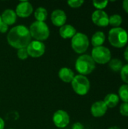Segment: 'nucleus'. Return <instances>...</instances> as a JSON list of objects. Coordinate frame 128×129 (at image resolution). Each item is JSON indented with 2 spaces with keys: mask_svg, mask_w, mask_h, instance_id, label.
Masks as SVG:
<instances>
[{
  "mask_svg": "<svg viewBox=\"0 0 128 129\" xmlns=\"http://www.w3.org/2000/svg\"><path fill=\"white\" fill-rule=\"evenodd\" d=\"M7 41L11 47L17 50L26 48L31 42V35L29 29L23 25L13 27L8 33Z\"/></svg>",
  "mask_w": 128,
  "mask_h": 129,
  "instance_id": "1",
  "label": "nucleus"
},
{
  "mask_svg": "<svg viewBox=\"0 0 128 129\" xmlns=\"http://www.w3.org/2000/svg\"><path fill=\"white\" fill-rule=\"evenodd\" d=\"M109 41L113 47L122 48L127 43V33L121 27L112 28L109 32Z\"/></svg>",
  "mask_w": 128,
  "mask_h": 129,
  "instance_id": "2",
  "label": "nucleus"
},
{
  "mask_svg": "<svg viewBox=\"0 0 128 129\" xmlns=\"http://www.w3.org/2000/svg\"><path fill=\"white\" fill-rule=\"evenodd\" d=\"M29 33L31 37L36 41H44L48 39L50 36V30L48 25L45 22L35 21L29 26Z\"/></svg>",
  "mask_w": 128,
  "mask_h": 129,
  "instance_id": "3",
  "label": "nucleus"
},
{
  "mask_svg": "<svg viewBox=\"0 0 128 129\" xmlns=\"http://www.w3.org/2000/svg\"><path fill=\"white\" fill-rule=\"evenodd\" d=\"M95 62L88 54H83L78 57L75 62V69L80 75L85 76L91 73L95 69Z\"/></svg>",
  "mask_w": 128,
  "mask_h": 129,
  "instance_id": "4",
  "label": "nucleus"
},
{
  "mask_svg": "<svg viewBox=\"0 0 128 129\" xmlns=\"http://www.w3.org/2000/svg\"><path fill=\"white\" fill-rule=\"evenodd\" d=\"M72 48L78 54L84 53L89 47V39L88 36L82 33H76L72 38Z\"/></svg>",
  "mask_w": 128,
  "mask_h": 129,
  "instance_id": "5",
  "label": "nucleus"
},
{
  "mask_svg": "<svg viewBox=\"0 0 128 129\" xmlns=\"http://www.w3.org/2000/svg\"><path fill=\"white\" fill-rule=\"evenodd\" d=\"M71 83L74 91L79 95H85L90 90V82L85 76H75Z\"/></svg>",
  "mask_w": 128,
  "mask_h": 129,
  "instance_id": "6",
  "label": "nucleus"
},
{
  "mask_svg": "<svg viewBox=\"0 0 128 129\" xmlns=\"http://www.w3.org/2000/svg\"><path fill=\"white\" fill-rule=\"evenodd\" d=\"M91 57L95 63L105 64L111 60V52L109 48L104 46L95 47L91 52Z\"/></svg>",
  "mask_w": 128,
  "mask_h": 129,
  "instance_id": "7",
  "label": "nucleus"
},
{
  "mask_svg": "<svg viewBox=\"0 0 128 129\" xmlns=\"http://www.w3.org/2000/svg\"><path fill=\"white\" fill-rule=\"evenodd\" d=\"M28 55L32 57H41L45 51V45L40 41H31L26 47Z\"/></svg>",
  "mask_w": 128,
  "mask_h": 129,
  "instance_id": "8",
  "label": "nucleus"
},
{
  "mask_svg": "<svg viewBox=\"0 0 128 129\" xmlns=\"http://www.w3.org/2000/svg\"><path fill=\"white\" fill-rule=\"evenodd\" d=\"M53 122L57 128H63L69 123V116L67 112L63 110H59L54 113Z\"/></svg>",
  "mask_w": 128,
  "mask_h": 129,
  "instance_id": "9",
  "label": "nucleus"
},
{
  "mask_svg": "<svg viewBox=\"0 0 128 129\" xmlns=\"http://www.w3.org/2000/svg\"><path fill=\"white\" fill-rule=\"evenodd\" d=\"M92 21L94 24L98 26H106L109 25V17L108 14L102 11V10H97L95 11L91 16Z\"/></svg>",
  "mask_w": 128,
  "mask_h": 129,
  "instance_id": "10",
  "label": "nucleus"
},
{
  "mask_svg": "<svg viewBox=\"0 0 128 129\" xmlns=\"http://www.w3.org/2000/svg\"><path fill=\"white\" fill-rule=\"evenodd\" d=\"M33 8L31 3L29 2H21L16 8V14L20 17H28L32 13Z\"/></svg>",
  "mask_w": 128,
  "mask_h": 129,
  "instance_id": "11",
  "label": "nucleus"
},
{
  "mask_svg": "<svg viewBox=\"0 0 128 129\" xmlns=\"http://www.w3.org/2000/svg\"><path fill=\"white\" fill-rule=\"evenodd\" d=\"M51 19L52 23L54 26L61 27L62 26L66 24L67 17H66V13L63 10L57 9L52 12L51 16Z\"/></svg>",
  "mask_w": 128,
  "mask_h": 129,
  "instance_id": "12",
  "label": "nucleus"
},
{
  "mask_svg": "<svg viewBox=\"0 0 128 129\" xmlns=\"http://www.w3.org/2000/svg\"><path fill=\"white\" fill-rule=\"evenodd\" d=\"M107 107L103 101H99L93 104L91 108V112L94 117H101L105 115L107 111Z\"/></svg>",
  "mask_w": 128,
  "mask_h": 129,
  "instance_id": "13",
  "label": "nucleus"
},
{
  "mask_svg": "<svg viewBox=\"0 0 128 129\" xmlns=\"http://www.w3.org/2000/svg\"><path fill=\"white\" fill-rule=\"evenodd\" d=\"M2 21L8 26L14 24L17 21V14L14 10L6 9L3 11L1 16Z\"/></svg>",
  "mask_w": 128,
  "mask_h": 129,
  "instance_id": "14",
  "label": "nucleus"
},
{
  "mask_svg": "<svg viewBox=\"0 0 128 129\" xmlns=\"http://www.w3.org/2000/svg\"><path fill=\"white\" fill-rule=\"evenodd\" d=\"M59 34L63 39H72L76 34V29L70 24H65L60 28Z\"/></svg>",
  "mask_w": 128,
  "mask_h": 129,
  "instance_id": "15",
  "label": "nucleus"
},
{
  "mask_svg": "<svg viewBox=\"0 0 128 129\" xmlns=\"http://www.w3.org/2000/svg\"><path fill=\"white\" fill-rule=\"evenodd\" d=\"M59 78L64 82H72L73 78L75 77L73 71L67 67H63L59 70L58 73Z\"/></svg>",
  "mask_w": 128,
  "mask_h": 129,
  "instance_id": "16",
  "label": "nucleus"
},
{
  "mask_svg": "<svg viewBox=\"0 0 128 129\" xmlns=\"http://www.w3.org/2000/svg\"><path fill=\"white\" fill-rule=\"evenodd\" d=\"M105 40H106V36H105L104 33H103L101 31H98L93 35V36L91 38V44L94 48L102 46V45L104 43Z\"/></svg>",
  "mask_w": 128,
  "mask_h": 129,
  "instance_id": "17",
  "label": "nucleus"
},
{
  "mask_svg": "<svg viewBox=\"0 0 128 129\" xmlns=\"http://www.w3.org/2000/svg\"><path fill=\"white\" fill-rule=\"evenodd\" d=\"M103 102L105 103L107 107L113 108L116 107L117 104H118L119 97L115 94H109L105 97Z\"/></svg>",
  "mask_w": 128,
  "mask_h": 129,
  "instance_id": "18",
  "label": "nucleus"
},
{
  "mask_svg": "<svg viewBox=\"0 0 128 129\" xmlns=\"http://www.w3.org/2000/svg\"><path fill=\"white\" fill-rule=\"evenodd\" d=\"M34 16L35 18L36 19V21L45 22V20L48 17V11L45 8L39 7L35 11Z\"/></svg>",
  "mask_w": 128,
  "mask_h": 129,
  "instance_id": "19",
  "label": "nucleus"
},
{
  "mask_svg": "<svg viewBox=\"0 0 128 129\" xmlns=\"http://www.w3.org/2000/svg\"><path fill=\"white\" fill-rule=\"evenodd\" d=\"M109 67L114 72H118V71L121 70V69L123 67V63L121 60H119L118 58H114L109 61Z\"/></svg>",
  "mask_w": 128,
  "mask_h": 129,
  "instance_id": "20",
  "label": "nucleus"
},
{
  "mask_svg": "<svg viewBox=\"0 0 128 129\" xmlns=\"http://www.w3.org/2000/svg\"><path fill=\"white\" fill-rule=\"evenodd\" d=\"M122 23V17L118 14H113L109 17V24L114 26V28L119 27V26Z\"/></svg>",
  "mask_w": 128,
  "mask_h": 129,
  "instance_id": "21",
  "label": "nucleus"
},
{
  "mask_svg": "<svg viewBox=\"0 0 128 129\" xmlns=\"http://www.w3.org/2000/svg\"><path fill=\"white\" fill-rule=\"evenodd\" d=\"M118 94L124 103H128V85H123L120 87Z\"/></svg>",
  "mask_w": 128,
  "mask_h": 129,
  "instance_id": "22",
  "label": "nucleus"
},
{
  "mask_svg": "<svg viewBox=\"0 0 128 129\" xmlns=\"http://www.w3.org/2000/svg\"><path fill=\"white\" fill-rule=\"evenodd\" d=\"M121 77L125 83L128 84V64L123 66L121 70Z\"/></svg>",
  "mask_w": 128,
  "mask_h": 129,
  "instance_id": "23",
  "label": "nucleus"
},
{
  "mask_svg": "<svg viewBox=\"0 0 128 129\" xmlns=\"http://www.w3.org/2000/svg\"><path fill=\"white\" fill-rule=\"evenodd\" d=\"M17 54L18 58L20 59V60H25V59H26L29 57L28 53H27L26 48L18 49L17 50Z\"/></svg>",
  "mask_w": 128,
  "mask_h": 129,
  "instance_id": "24",
  "label": "nucleus"
},
{
  "mask_svg": "<svg viewBox=\"0 0 128 129\" xmlns=\"http://www.w3.org/2000/svg\"><path fill=\"white\" fill-rule=\"evenodd\" d=\"M67 4L71 7V8H79L84 4L83 0H69L67 2Z\"/></svg>",
  "mask_w": 128,
  "mask_h": 129,
  "instance_id": "25",
  "label": "nucleus"
},
{
  "mask_svg": "<svg viewBox=\"0 0 128 129\" xmlns=\"http://www.w3.org/2000/svg\"><path fill=\"white\" fill-rule=\"evenodd\" d=\"M93 5L94 6L97 8V10H102L103 8H105L107 5H108V1H103V2H100V1H94L93 2Z\"/></svg>",
  "mask_w": 128,
  "mask_h": 129,
  "instance_id": "26",
  "label": "nucleus"
},
{
  "mask_svg": "<svg viewBox=\"0 0 128 129\" xmlns=\"http://www.w3.org/2000/svg\"><path fill=\"white\" fill-rule=\"evenodd\" d=\"M120 113L124 116H128V103H123L120 106Z\"/></svg>",
  "mask_w": 128,
  "mask_h": 129,
  "instance_id": "27",
  "label": "nucleus"
},
{
  "mask_svg": "<svg viewBox=\"0 0 128 129\" xmlns=\"http://www.w3.org/2000/svg\"><path fill=\"white\" fill-rule=\"evenodd\" d=\"M8 26L7 24H5L4 22H1L0 23V33H5L8 31Z\"/></svg>",
  "mask_w": 128,
  "mask_h": 129,
  "instance_id": "28",
  "label": "nucleus"
},
{
  "mask_svg": "<svg viewBox=\"0 0 128 129\" xmlns=\"http://www.w3.org/2000/svg\"><path fill=\"white\" fill-rule=\"evenodd\" d=\"M72 129H84V125L80 122H75L72 125Z\"/></svg>",
  "mask_w": 128,
  "mask_h": 129,
  "instance_id": "29",
  "label": "nucleus"
},
{
  "mask_svg": "<svg viewBox=\"0 0 128 129\" xmlns=\"http://www.w3.org/2000/svg\"><path fill=\"white\" fill-rule=\"evenodd\" d=\"M122 6H123L124 10L128 14V0H124V1L123 2Z\"/></svg>",
  "mask_w": 128,
  "mask_h": 129,
  "instance_id": "30",
  "label": "nucleus"
},
{
  "mask_svg": "<svg viewBox=\"0 0 128 129\" xmlns=\"http://www.w3.org/2000/svg\"><path fill=\"white\" fill-rule=\"evenodd\" d=\"M4 128H5V122L0 117V129H4Z\"/></svg>",
  "mask_w": 128,
  "mask_h": 129,
  "instance_id": "31",
  "label": "nucleus"
},
{
  "mask_svg": "<svg viewBox=\"0 0 128 129\" xmlns=\"http://www.w3.org/2000/svg\"><path fill=\"white\" fill-rule=\"evenodd\" d=\"M124 59L128 62V47L126 48V50L124 51Z\"/></svg>",
  "mask_w": 128,
  "mask_h": 129,
  "instance_id": "32",
  "label": "nucleus"
},
{
  "mask_svg": "<svg viewBox=\"0 0 128 129\" xmlns=\"http://www.w3.org/2000/svg\"><path fill=\"white\" fill-rule=\"evenodd\" d=\"M109 129H120L118 126H112V127H110Z\"/></svg>",
  "mask_w": 128,
  "mask_h": 129,
  "instance_id": "33",
  "label": "nucleus"
},
{
  "mask_svg": "<svg viewBox=\"0 0 128 129\" xmlns=\"http://www.w3.org/2000/svg\"><path fill=\"white\" fill-rule=\"evenodd\" d=\"M2 22V18H1V16H0V23Z\"/></svg>",
  "mask_w": 128,
  "mask_h": 129,
  "instance_id": "34",
  "label": "nucleus"
},
{
  "mask_svg": "<svg viewBox=\"0 0 128 129\" xmlns=\"http://www.w3.org/2000/svg\"><path fill=\"white\" fill-rule=\"evenodd\" d=\"M9 129H13V128H9Z\"/></svg>",
  "mask_w": 128,
  "mask_h": 129,
  "instance_id": "35",
  "label": "nucleus"
}]
</instances>
